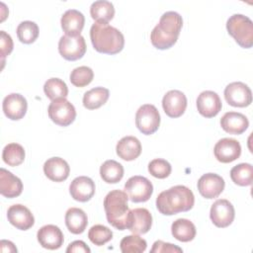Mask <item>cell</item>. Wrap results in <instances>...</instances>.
Instances as JSON below:
<instances>
[{
  "instance_id": "18",
  "label": "cell",
  "mask_w": 253,
  "mask_h": 253,
  "mask_svg": "<svg viewBox=\"0 0 253 253\" xmlns=\"http://www.w3.org/2000/svg\"><path fill=\"white\" fill-rule=\"evenodd\" d=\"M37 238L42 247L48 250L60 248L64 241L61 229L54 224H46L42 226L37 233Z\"/></svg>"
},
{
  "instance_id": "25",
  "label": "cell",
  "mask_w": 253,
  "mask_h": 253,
  "mask_svg": "<svg viewBox=\"0 0 253 253\" xmlns=\"http://www.w3.org/2000/svg\"><path fill=\"white\" fill-rule=\"evenodd\" d=\"M116 151L118 156L123 160L132 161L140 155L141 143L135 136L127 135L119 140Z\"/></svg>"
},
{
  "instance_id": "6",
  "label": "cell",
  "mask_w": 253,
  "mask_h": 253,
  "mask_svg": "<svg viewBox=\"0 0 253 253\" xmlns=\"http://www.w3.org/2000/svg\"><path fill=\"white\" fill-rule=\"evenodd\" d=\"M135 126L145 135L154 133L160 126V115L154 105L145 104L135 114Z\"/></svg>"
},
{
  "instance_id": "13",
  "label": "cell",
  "mask_w": 253,
  "mask_h": 253,
  "mask_svg": "<svg viewBox=\"0 0 253 253\" xmlns=\"http://www.w3.org/2000/svg\"><path fill=\"white\" fill-rule=\"evenodd\" d=\"M224 180L215 173L204 174L198 181L199 193L206 199L217 198L224 190Z\"/></svg>"
},
{
  "instance_id": "2",
  "label": "cell",
  "mask_w": 253,
  "mask_h": 253,
  "mask_svg": "<svg viewBox=\"0 0 253 253\" xmlns=\"http://www.w3.org/2000/svg\"><path fill=\"white\" fill-rule=\"evenodd\" d=\"M182 26L183 19L179 13L165 12L150 34L152 45L161 50L172 47L178 40Z\"/></svg>"
},
{
  "instance_id": "22",
  "label": "cell",
  "mask_w": 253,
  "mask_h": 253,
  "mask_svg": "<svg viewBox=\"0 0 253 253\" xmlns=\"http://www.w3.org/2000/svg\"><path fill=\"white\" fill-rule=\"evenodd\" d=\"M43 172L49 180L53 182H62L68 178L70 167L63 158L51 157L44 162Z\"/></svg>"
},
{
  "instance_id": "38",
  "label": "cell",
  "mask_w": 253,
  "mask_h": 253,
  "mask_svg": "<svg viewBox=\"0 0 253 253\" xmlns=\"http://www.w3.org/2000/svg\"><path fill=\"white\" fill-rule=\"evenodd\" d=\"M172 171L171 164L162 158H155L151 160L148 164V172L155 178L165 179Z\"/></svg>"
},
{
  "instance_id": "26",
  "label": "cell",
  "mask_w": 253,
  "mask_h": 253,
  "mask_svg": "<svg viewBox=\"0 0 253 253\" xmlns=\"http://www.w3.org/2000/svg\"><path fill=\"white\" fill-rule=\"evenodd\" d=\"M65 224L71 233L81 234L88 224L87 214L79 208H70L65 212Z\"/></svg>"
},
{
  "instance_id": "33",
  "label": "cell",
  "mask_w": 253,
  "mask_h": 253,
  "mask_svg": "<svg viewBox=\"0 0 253 253\" xmlns=\"http://www.w3.org/2000/svg\"><path fill=\"white\" fill-rule=\"evenodd\" d=\"M230 178L239 186H250L253 181V167L249 163H240L230 170Z\"/></svg>"
},
{
  "instance_id": "8",
  "label": "cell",
  "mask_w": 253,
  "mask_h": 253,
  "mask_svg": "<svg viewBox=\"0 0 253 253\" xmlns=\"http://www.w3.org/2000/svg\"><path fill=\"white\" fill-rule=\"evenodd\" d=\"M125 192L133 203H144L153 193L152 183L143 176H132L125 184Z\"/></svg>"
},
{
  "instance_id": "14",
  "label": "cell",
  "mask_w": 253,
  "mask_h": 253,
  "mask_svg": "<svg viewBox=\"0 0 253 253\" xmlns=\"http://www.w3.org/2000/svg\"><path fill=\"white\" fill-rule=\"evenodd\" d=\"M213 153L219 162L230 163L240 156L241 145L234 138L224 137L215 143Z\"/></svg>"
},
{
  "instance_id": "35",
  "label": "cell",
  "mask_w": 253,
  "mask_h": 253,
  "mask_svg": "<svg viewBox=\"0 0 253 253\" xmlns=\"http://www.w3.org/2000/svg\"><path fill=\"white\" fill-rule=\"evenodd\" d=\"M147 243L145 239L138 236V234L127 235L121 240L120 248L123 253H141L146 249Z\"/></svg>"
},
{
  "instance_id": "11",
  "label": "cell",
  "mask_w": 253,
  "mask_h": 253,
  "mask_svg": "<svg viewBox=\"0 0 253 253\" xmlns=\"http://www.w3.org/2000/svg\"><path fill=\"white\" fill-rule=\"evenodd\" d=\"M234 216V208L228 200L219 199L211 205L210 211V217L215 226L220 228L227 227L232 223Z\"/></svg>"
},
{
  "instance_id": "12",
  "label": "cell",
  "mask_w": 253,
  "mask_h": 253,
  "mask_svg": "<svg viewBox=\"0 0 253 253\" xmlns=\"http://www.w3.org/2000/svg\"><path fill=\"white\" fill-rule=\"evenodd\" d=\"M162 107L168 117L179 118L186 111L187 97L179 90H170L163 96Z\"/></svg>"
},
{
  "instance_id": "31",
  "label": "cell",
  "mask_w": 253,
  "mask_h": 253,
  "mask_svg": "<svg viewBox=\"0 0 253 253\" xmlns=\"http://www.w3.org/2000/svg\"><path fill=\"white\" fill-rule=\"evenodd\" d=\"M45 96L53 101L59 98H66L68 95V87L66 83L59 78H49L43 85Z\"/></svg>"
},
{
  "instance_id": "5",
  "label": "cell",
  "mask_w": 253,
  "mask_h": 253,
  "mask_svg": "<svg viewBox=\"0 0 253 253\" xmlns=\"http://www.w3.org/2000/svg\"><path fill=\"white\" fill-rule=\"evenodd\" d=\"M226 30L241 47H252L253 23L248 17L242 14H234L230 16L226 22Z\"/></svg>"
},
{
  "instance_id": "3",
  "label": "cell",
  "mask_w": 253,
  "mask_h": 253,
  "mask_svg": "<svg viewBox=\"0 0 253 253\" xmlns=\"http://www.w3.org/2000/svg\"><path fill=\"white\" fill-rule=\"evenodd\" d=\"M90 39L93 47L101 53L117 54L125 45V38L121 31L108 23L95 22L90 29Z\"/></svg>"
},
{
  "instance_id": "9",
  "label": "cell",
  "mask_w": 253,
  "mask_h": 253,
  "mask_svg": "<svg viewBox=\"0 0 253 253\" xmlns=\"http://www.w3.org/2000/svg\"><path fill=\"white\" fill-rule=\"evenodd\" d=\"M58 51L60 55L69 61H74L83 57L86 52V42L80 36H62L58 42Z\"/></svg>"
},
{
  "instance_id": "34",
  "label": "cell",
  "mask_w": 253,
  "mask_h": 253,
  "mask_svg": "<svg viewBox=\"0 0 253 253\" xmlns=\"http://www.w3.org/2000/svg\"><path fill=\"white\" fill-rule=\"evenodd\" d=\"M17 36L21 42L30 44L39 37V27L35 22L24 21L17 27Z\"/></svg>"
},
{
  "instance_id": "27",
  "label": "cell",
  "mask_w": 253,
  "mask_h": 253,
  "mask_svg": "<svg viewBox=\"0 0 253 253\" xmlns=\"http://www.w3.org/2000/svg\"><path fill=\"white\" fill-rule=\"evenodd\" d=\"M172 235L181 242L192 241L197 233L195 224L187 218H178L171 225Z\"/></svg>"
},
{
  "instance_id": "32",
  "label": "cell",
  "mask_w": 253,
  "mask_h": 253,
  "mask_svg": "<svg viewBox=\"0 0 253 253\" xmlns=\"http://www.w3.org/2000/svg\"><path fill=\"white\" fill-rule=\"evenodd\" d=\"M25 149L24 147L16 142H12L7 144L3 148L2 158L3 161L9 166H18L22 164L25 160Z\"/></svg>"
},
{
  "instance_id": "17",
  "label": "cell",
  "mask_w": 253,
  "mask_h": 253,
  "mask_svg": "<svg viewBox=\"0 0 253 253\" xmlns=\"http://www.w3.org/2000/svg\"><path fill=\"white\" fill-rule=\"evenodd\" d=\"M9 222L20 230H28L35 223V217L32 211L21 204L11 206L7 211Z\"/></svg>"
},
{
  "instance_id": "24",
  "label": "cell",
  "mask_w": 253,
  "mask_h": 253,
  "mask_svg": "<svg viewBox=\"0 0 253 253\" xmlns=\"http://www.w3.org/2000/svg\"><path fill=\"white\" fill-rule=\"evenodd\" d=\"M220 126L224 131L230 134H241L249 126L248 119L241 113L227 112L220 119Z\"/></svg>"
},
{
  "instance_id": "10",
  "label": "cell",
  "mask_w": 253,
  "mask_h": 253,
  "mask_svg": "<svg viewBox=\"0 0 253 253\" xmlns=\"http://www.w3.org/2000/svg\"><path fill=\"white\" fill-rule=\"evenodd\" d=\"M224 98L232 107L244 108L252 103V92L243 82L229 83L224 89Z\"/></svg>"
},
{
  "instance_id": "21",
  "label": "cell",
  "mask_w": 253,
  "mask_h": 253,
  "mask_svg": "<svg viewBox=\"0 0 253 253\" xmlns=\"http://www.w3.org/2000/svg\"><path fill=\"white\" fill-rule=\"evenodd\" d=\"M60 24L66 36H80L85 24V17L80 11L69 9L61 16Z\"/></svg>"
},
{
  "instance_id": "7",
  "label": "cell",
  "mask_w": 253,
  "mask_h": 253,
  "mask_svg": "<svg viewBox=\"0 0 253 253\" xmlns=\"http://www.w3.org/2000/svg\"><path fill=\"white\" fill-rule=\"evenodd\" d=\"M49 119L60 126L71 125L76 118L74 106L65 98H59L51 101L47 109Z\"/></svg>"
},
{
  "instance_id": "23",
  "label": "cell",
  "mask_w": 253,
  "mask_h": 253,
  "mask_svg": "<svg viewBox=\"0 0 253 253\" xmlns=\"http://www.w3.org/2000/svg\"><path fill=\"white\" fill-rule=\"evenodd\" d=\"M23 191V183L20 178L5 168L0 169V194L12 199L20 196Z\"/></svg>"
},
{
  "instance_id": "39",
  "label": "cell",
  "mask_w": 253,
  "mask_h": 253,
  "mask_svg": "<svg viewBox=\"0 0 253 253\" xmlns=\"http://www.w3.org/2000/svg\"><path fill=\"white\" fill-rule=\"evenodd\" d=\"M14 47L13 40L9 34H7L5 31L0 32V54L2 58V62L4 63L5 57L9 55Z\"/></svg>"
},
{
  "instance_id": "41",
  "label": "cell",
  "mask_w": 253,
  "mask_h": 253,
  "mask_svg": "<svg viewBox=\"0 0 253 253\" xmlns=\"http://www.w3.org/2000/svg\"><path fill=\"white\" fill-rule=\"evenodd\" d=\"M67 253H73V252H83V253H90L91 250L87 246V244L82 240H75L71 242L68 247L66 248Z\"/></svg>"
},
{
  "instance_id": "40",
  "label": "cell",
  "mask_w": 253,
  "mask_h": 253,
  "mask_svg": "<svg viewBox=\"0 0 253 253\" xmlns=\"http://www.w3.org/2000/svg\"><path fill=\"white\" fill-rule=\"evenodd\" d=\"M151 253H160V252H170V253H181L183 252L182 248L171 244V243H167L164 242L162 240H157L153 243V246L150 250Z\"/></svg>"
},
{
  "instance_id": "20",
  "label": "cell",
  "mask_w": 253,
  "mask_h": 253,
  "mask_svg": "<svg viewBox=\"0 0 253 253\" xmlns=\"http://www.w3.org/2000/svg\"><path fill=\"white\" fill-rule=\"evenodd\" d=\"M152 225V215L147 209L136 208L130 210L127 229L133 234H144L148 232Z\"/></svg>"
},
{
  "instance_id": "16",
  "label": "cell",
  "mask_w": 253,
  "mask_h": 253,
  "mask_svg": "<svg viewBox=\"0 0 253 253\" xmlns=\"http://www.w3.org/2000/svg\"><path fill=\"white\" fill-rule=\"evenodd\" d=\"M222 104L219 96L213 91H203L197 98L198 112L205 118H213L221 110Z\"/></svg>"
},
{
  "instance_id": "42",
  "label": "cell",
  "mask_w": 253,
  "mask_h": 253,
  "mask_svg": "<svg viewBox=\"0 0 253 253\" xmlns=\"http://www.w3.org/2000/svg\"><path fill=\"white\" fill-rule=\"evenodd\" d=\"M0 248L2 252H17L16 246L9 240H1Z\"/></svg>"
},
{
  "instance_id": "19",
  "label": "cell",
  "mask_w": 253,
  "mask_h": 253,
  "mask_svg": "<svg viewBox=\"0 0 253 253\" xmlns=\"http://www.w3.org/2000/svg\"><path fill=\"white\" fill-rule=\"evenodd\" d=\"M95 183L87 176H79L73 179L69 186V193L73 200L81 203L88 202L95 194Z\"/></svg>"
},
{
  "instance_id": "36",
  "label": "cell",
  "mask_w": 253,
  "mask_h": 253,
  "mask_svg": "<svg viewBox=\"0 0 253 253\" xmlns=\"http://www.w3.org/2000/svg\"><path fill=\"white\" fill-rule=\"evenodd\" d=\"M94 78L93 70L88 66H79L74 68L69 76L70 82L79 88L89 85Z\"/></svg>"
},
{
  "instance_id": "29",
  "label": "cell",
  "mask_w": 253,
  "mask_h": 253,
  "mask_svg": "<svg viewBox=\"0 0 253 253\" xmlns=\"http://www.w3.org/2000/svg\"><path fill=\"white\" fill-rule=\"evenodd\" d=\"M90 15L95 22L108 23L115 16L114 5L106 0L95 1L90 7Z\"/></svg>"
},
{
  "instance_id": "4",
  "label": "cell",
  "mask_w": 253,
  "mask_h": 253,
  "mask_svg": "<svg viewBox=\"0 0 253 253\" xmlns=\"http://www.w3.org/2000/svg\"><path fill=\"white\" fill-rule=\"evenodd\" d=\"M128 197L126 192L113 190L104 199V209L108 222L119 230L128 227L130 210L127 205Z\"/></svg>"
},
{
  "instance_id": "15",
  "label": "cell",
  "mask_w": 253,
  "mask_h": 253,
  "mask_svg": "<svg viewBox=\"0 0 253 253\" xmlns=\"http://www.w3.org/2000/svg\"><path fill=\"white\" fill-rule=\"evenodd\" d=\"M5 116L12 121H19L27 113L28 103L24 96L18 93H11L6 96L2 103Z\"/></svg>"
},
{
  "instance_id": "37",
  "label": "cell",
  "mask_w": 253,
  "mask_h": 253,
  "mask_svg": "<svg viewBox=\"0 0 253 253\" xmlns=\"http://www.w3.org/2000/svg\"><path fill=\"white\" fill-rule=\"evenodd\" d=\"M88 237L93 244L102 246L113 238V232L109 227L105 225L96 224L89 229Z\"/></svg>"
},
{
  "instance_id": "28",
  "label": "cell",
  "mask_w": 253,
  "mask_h": 253,
  "mask_svg": "<svg viewBox=\"0 0 253 253\" xmlns=\"http://www.w3.org/2000/svg\"><path fill=\"white\" fill-rule=\"evenodd\" d=\"M110 92L104 87H95L84 93L83 106L88 110H95L102 107L109 99Z\"/></svg>"
},
{
  "instance_id": "30",
  "label": "cell",
  "mask_w": 253,
  "mask_h": 253,
  "mask_svg": "<svg viewBox=\"0 0 253 253\" xmlns=\"http://www.w3.org/2000/svg\"><path fill=\"white\" fill-rule=\"evenodd\" d=\"M100 176L108 184H116L124 177V167L116 160H106L100 167Z\"/></svg>"
},
{
  "instance_id": "1",
  "label": "cell",
  "mask_w": 253,
  "mask_h": 253,
  "mask_svg": "<svg viewBox=\"0 0 253 253\" xmlns=\"http://www.w3.org/2000/svg\"><path fill=\"white\" fill-rule=\"evenodd\" d=\"M195 204L193 192L186 186L177 185L161 192L156 198V208L164 215L190 211Z\"/></svg>"
}]
</instances>
